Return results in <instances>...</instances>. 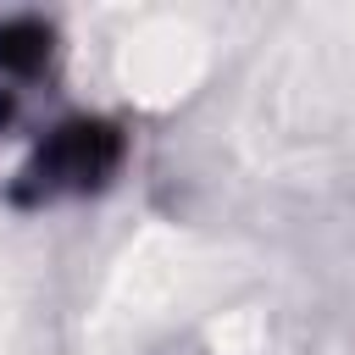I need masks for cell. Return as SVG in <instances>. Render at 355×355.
I'll return each instance as SVG.
<instances>
[{"mask_svg": "<svg viewBox=\"0 0 355 355\" xmlns=\"http://www.w3.org/2000/svg\"><path fill=\"white\" fill-rule=\"evenodd\" d=\"M283 305L266 272L200 233H144L89 322L94 355H277Z\"/></svg>", "mask_w": 355, "mask_h": 355, "instance_id": "obj_1", "label": "cell"}, {"mask_svg": "<svg viewBox=\"0 0 355 355\" xmlns=\"http://www.w3.org/2000/svg\"><path fill=\"white\" fill-rule=\"evenodd\" d=\"M239 144L272 172H316L355 144V6L305 11L266 50Z\"/></svg>", "mask_w": 355, "mask_h": 355, "instance_id": "obj_2", "label": "cell"}, {"mask_svg": "<svg viewBox=\"0 0 355 355\" xmlns=\"http://www.w3.org/2000/svg\"><path fill=\"white\" fill-rule=\"evenodd\" d=\"M100 44L111 89L139 105L183 100L216 55V33L200 11H116Z\"/></svg>", "mask_w": 355, "mask_h": 355, "instance_id": "obj_3", "label": "cell"}, {"mask_svg": "<svg viewBox=\"0 0 355 355\" xmlns=\"http://www.w3.org/2000/svg\"><path fill=\"white\" fill-rule=\"evenodd\" d=\"M11 322V272H6V261H0V327Z\"/></svg>", "mask_w": 355, "mask_h": 355, "instance_id": "obj_4", "label": "cell"}]
</instances>
